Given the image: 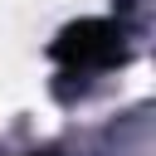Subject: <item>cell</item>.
<instances>
[{
	"label": "cell",
	"mask_w": 156,
	"mask_h": 156,
	"mask_svg": "<svg viewBox=\"0 0 156 156\" xmlns=\"http://www.w3.org/2000/svg\"><path fill=\"white\" fill-rule=\"evenodd\" d=\"M122 54H127V44H122V29L112 20H83V24H68L54 39V58L63 68H73V73L112 68Z\"/></svg>",
	"instance_id": "obj_1"
}]
</instances>
